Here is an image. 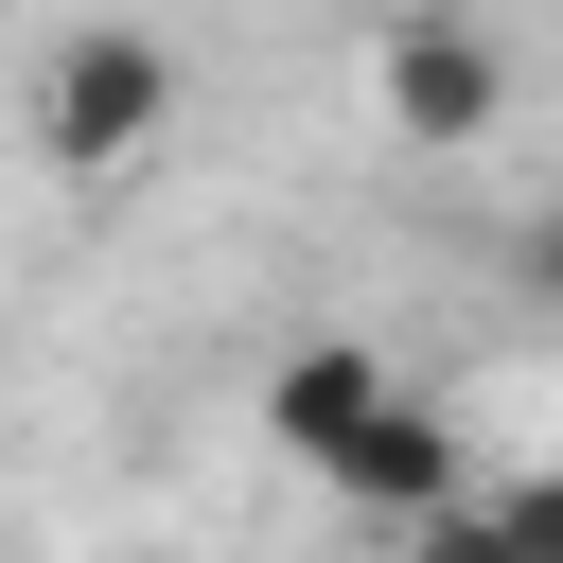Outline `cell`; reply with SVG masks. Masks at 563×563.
Returning <instances> with one entry per match:
<instances>
[{"label":"cell","mask_w":563,"mask_h":563,"mask_svg":"<svg viewBox=\"0 0 563 563\" xmlns=\"http://www.w3.org/2000/svg\"><path fill=\"white\" fill-rule=\"evenodd\" d=\"M158 141H176V35H141V18L53 35V70H35V158H53V176H141Z\"/></svg>","instance_id":"cell-1"},{"label":"cell","mask_w":563,"mask_h":563,"mask_svg":"<svg viewBox=\"0 0 563 563\" xmlns=\"http://www.w3.org/2000/svg\"><path fill=\"white\" fill-rule=\"evenodd\" d=\"M369 88H387V123H405V141H493V106H510V53H493L457 0H422V18H387Z\"/></svg>","instance_id":"cell-2"},{"label":"cell","mask_w":563,"mask_h":563,"mask_svg":"<svg viewBox=\"0 0 563 563\" xmlns=\"http://www.w3.org/2000/svg\"><path fill=\"white\" fill-rule=\"evenodd\" d=\"M334 493H352V510H387V528H422V510H457V493H475V457H457V422H440L422 387H387V405L334 440Z\"/></svg>","instance_id":"cell-3"},{"label":"cell","mask_w":563,"mask_h":563,"mask_svg":"<svg viewBox=\"0 0 563 563\" xmlns=\"http://www.w3.org/2000/svg\"><path fill=\"white\" fill-rule=\"evenodd\" d=\"M387 387H405V369H387V352H369V334H299V352H282V369H264V440H282V457H317V475H334V440H352V422H369V405H387Z\"/></svg>","instance_id":"cell-4"},{"label":"cell","mask_w":563,"mask_h":563,"mask_svg":"<svg viewBox=\"0 0 563 563\" xmlns=\"http://www.w3.org/2000/svg\"><path fill=\"white\" fill-rule=\"evenodd\" d=\"M422 563H563V475H510V493L422 510Z\"/></svg>","instance_id":"cell-5"}]
</instances>
